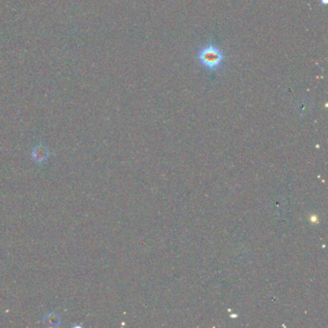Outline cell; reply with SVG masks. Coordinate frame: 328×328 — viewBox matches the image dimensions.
Segmentation results:
<instances>
[{
  "instance_id": "7a4b0ae2",
  "label": "cell",
  "mask_w": 328,
  "mask_h": 328,
  "mask_svg": "<svg viewBox=\"0 0 328 328\" xmlns=\"http://www.w3.org/2000/svg\"><path fill=\"white\" fill-rule=\"evenodd\" d=\"M49 156V151H48V148H45L44 146H42V145H39L37 147L33 148L32 150V157H33V160L37 163H43L45 162L47 158Z\"/></svg>"
},
{
  "instance_id": "3957f363",
  "label": "cell",
  "mask_w": 328,
  "mask_h": 328,
  "mask_svg": "<svg viewBox=\"0 0 328 328\" xmlns=\"http://www.w3.org/2000/svg\"><path fill=\"white\" fill-rule=\"evenodd\" d=\"M43 323L47 327H58L60 325V317H58L57 314L50 313L43 317Z\"/></svg>"
},
{
  "instance_id": "6da1fadb",
  "label": "cell",
  "mask_w": 328,
  "mask_h": 328,
  "mask_svg": "<svg viewBox=\"0 0 328 328\" xmlns=\"http://www.w3.org/2000/svg\"><path fill=\"white\" fill-rule=\"evenodd\" d=\"M198 59L209 72H215L222 67L224 61V54L219 46L210 42L199 50Z\"/></svg>"
}]
</instances>
